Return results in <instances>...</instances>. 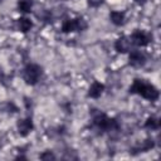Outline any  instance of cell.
<instances>
[{
	"label": "cell",
	"mask_w": 161,
	"mask_h": 161,
	"mask_svg": "<svg viewBox=\"0 0 161 161\" xmlns=\"http://www.w3.org/2000/svg\"><path fill=\"white\" fill-rule=\"evenodd\" d=\"M137 5H145L146 3H147V0H133Z\"/></svg>",
	"instance_id": "17"
},
{
	"label": "cell",
	"mask_w": 161,
	"mask_h": 161,
	"mask_svg": "<svg viewBox=\"0 0 161 161\" xmlns=\"http://www.w3.org/2000/svg\"><path fill=\"white\" fill-rule=\"evenodd\" d=\"M16 9L23 15L30 14L33 11V0H18Z\"/></svg>",
	"instance_id": "12"
},
{
	"label": "cell",
	"mask_w": 161,
	"mask_h": 161,
	"mask_svg": "<svg viewBox=\"0 0 161 161\" xmlns=\"http://www.w3.org/2000/svg\"><path fill=\"white\" fill-rule=\"evenodd\" d=\"M130 93L131 94H138L140 97L147 99V101H157L158 97H160V92L158 89L152 84V83H148L143 79H135L132 82V84L130 86Z\"/></svg>",
	"instance_id": "1"
},
{
	"label": "cell",
	"mask_w": 161,
	"mask_h": 161,
	"mask_svg": "<svg viewBox=\"0 0 161 161\" xmlns=\"http://www.w3.org/2000/svg\"><path fill=\"white\" fill-rule=\"evenodd\" d=\"M104 89H106L104 83H102V82H99V80H94V82H92V84L89 86L87 94H88V97L92 98V99H98V98L103 94Z\"/></svg>",
	"instance_id": "9"
},
{
	"label": "cell",
	"mask_w": 161,
	"mask_h": 161,
	"mask_svg": "<svg viewBox=\"0 0 161 161\" xmlns=\"http://www.w3.org/2000/svg\"><path fill=\"white\" fill-rule=\"evenodd\" d=\"M153 147H155V142H153V140L147 138V140H145L143 143L138 147V150H140V151H150V150H152Z\"/></svg>",
	"instance_id": "14"
},
{
	"label": "cell",
	"mask_w": 161,
	"mask_h": 161,
	"mask_svg": "<svg viewBox=\"0 0 161 161\" xmlns=\"http://www.w3.org/2000/svg\"><path fill=\"white\" fill-rule=\"evenodd\" d=\"M43 67L38 63H28L23 70V79L28 86H35L43 77Z\"/></svg>",
	"instance_id": "3"
},
{
	"label": "cell",
	"mask_w": 161,
	"mask_h": 161,
	"mask_svg": "<svg viewBox=\"0 0 161 161\" xmlns=\"http://www.w3.org/2000/svg\"><path fill=\"white\" fill-rule=\"evenodd\" d=\"M16 130H18V132H19V135L21 137H26L34 130V122H33V119L30 117L20 118L16 122Z\"/></svg>",
	"instance_id": "7"
},
{
	"label": "cell",
	"mask_w": 161,
	"mask_h": 161,
	"mask_svg": "<svg viewBox=\"0 0 161 161\" xmlns=\"http://www.w3.org/2000/svg\"><path fill=\"white\" fill-rule=\"evenodd\" d=\"M16 25H18V30H19V31L26 34V33H29V31L33 29L34 23H33V20H31L30 18H28V16L24 15V16H20V18L16 20Z\"/></svg>",
	"instance_id": "10"
},
{
	"label": "cell",
	"mask_w": 161,
	"mask_h": 161,
	"mask_svg": "<svg viewBox=\"0 0 161 161\" xmlns=\"http://www.w3.org/2000/svg\"><path fill=\"white\" fill-rule=\"evenodd\" d=\"M102 1H103V0H87V4H88L91 8H98V6H101Z\"/></svg>",
	"instance_id": "16"
},
{
	"label": "cell",
	"mask_w": 161,
	"mask_h": 161,
	"mask_svg": "<svg viewBox=\"0 0 161 161\" xmlns=\"http://www.w3.org/2000/svg\"><path fill=\"white\" fill-rule=\"evenodd\" d=\"M92 123L94 127H97L99 131L108 132V131H117L119 128V123L116 118L107 116L104 112H97L93 118Z\"/></svg>",
	"instance_id": "2"
},
{
	"label": "cell",
	"mask_w": 161,
	"mask_h": 161,
	"mask_svg": "<svg viewBox=\"0 0 161 161\" xmlns=\"http://www.w3.org/2000/svg\"><path fill=\"white\" fill-rule=\"evenodd\" d=\"M128 64L132 68H141L146 63V54L140 49H131L128 53Z\"/></svg>",
	"instance_id": "6"
},
{
	"label": "cell",
	"mask_w": 161,
	"mask_h": 161,
	"mask_svg": "<svg viewBox=\"0 0 161 161\" xmlns=\"http://www.w3.org/2000/svg\"><path fill=\"white\" fill-rule=\"evenodd\" d=\"M40 158L42 160H54L55 156L52 151H44L43 153H40Z\"/></svg>",
	"instance_id": "15"
},
{
	"label": "cell",
	"mask_w": 161,
	"mask_h": 161,
	"mask_svg": "<svg viewBox=\"0 0 161 161\" xmlns=\"http://www.w3.org/2000/svg\"><path fill=\"white\" fill-rule=\"evenodd\" d=\"M1 1H3V0H0V3H1Z\"/></svg>",
	"instance_id": "18"
},
{
	"label": "cell",
	"mask_w": 161,
	"mask_h": 161,
	"mask_svg": "<svg viewBox=\"0 0 161 161\" xmlns=\"http://www.w3.org/2000/svg\"><path fill=\"white\" fill-rule=\"evenodd\" d=\"M88 28V23L86 19L78 16L73 19H65L60 25V31L64 34L74 33V31H83Z\"/></svg>",
	"instance_id": "4"
},
{
	"label": "cell",
	"mask_w": 161,
	"mask_h": 161,
	"mask_svg": "<svg viewBox=\"0 0 161 161\" xmlns=\"http://www.w3.org/2000/svg\"><path fill=\"white\" fill-rule=\"evenodd\" d=\"M109 20L116 26H122L126 23V13L122 10H112L109 13Z\"/></svg>",
	"instance_id": "11"
},
{
	"label": "cell",
	"mask_w": 161,
	"mask_h": 161,
	"mask_svg": "<svg viewBox=\"0 0 161 161\" xmlns=\"http://www.w3.org/2000/svg\"><path fill=\"white\" fill-rule=\"evenodd\" d=\"M131 49H132V43L127 35H122L114 42V50L117 53L127 54Z\"/></svg>",
	"instance_id": "8"
},
{
	"label": "cell",
	"mask_w": 161,
	"mask_h": 161,
	"mask_svg": "<svg viewBox=\"0 0 161 161\" xmlns=\"http://www.w3.org/2000/svg\"><path fill=\"white\" fill-rule=\"evenodd\" d=\"M143 127L147 128V130H150V131H156V130L160 128V121H158V118L156 116H150L145 121Z\"/></svg>",
	"instance_id": "13"
},
{
	"label": "cell",
	"mask_w": 161,
	"mask_h": 161,
	"mask_svg": "<svg viewBox=\"0 0 161 161\" xmlns=\"http://www.w3.org/2000/svg\"><path fill=\"white\" fill-rule=\"evenodd\" d=\"M128 38H130L132 45H136V47H138V48L146 47V45H148V43L151 42V35H150L148 33H146L145 30H141V29L133 30Z\"/></svg>",
	"instance_id": "5"
}]
</instances>
